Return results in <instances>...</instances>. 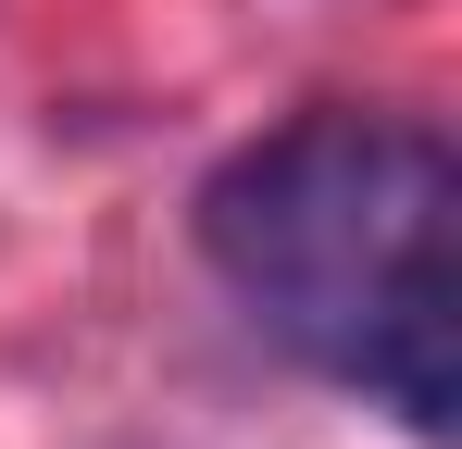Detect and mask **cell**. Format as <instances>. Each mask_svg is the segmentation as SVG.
Segmentation results:
<instances>
[{
    "instance_id": "obj_1",
    "label": "cell",
    "mask_w": 462,
    "mask_h": 449,
    "mask_svg": "<svg viewBox=\"0 0 462 449\" xmlns=\"http://www.w3.org/2000/svg\"><path fill=\"white\" fill-rule=\"evenodd\" d=\"M200 262L237 312L375 399L412 449L462 437V162L412 113H288L200 175Z\"/></svg>"
}]
</instances>
